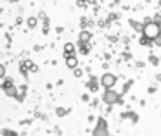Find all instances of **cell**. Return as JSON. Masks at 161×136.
Masks as SVG:
<instances>
[{
    "mask_svg": "<svg viewBox=\"0 0 161 136\" xmlns=\"http://www.w3.org/2000/svg\"><path fill=\"white\" fill-rule=\"evenodd\" d=\"M144 38L146 40H156L159 38V24L158 23H146L142 28Z\"/></svg>",
    "mask_w": 161,
    "mask_h": 136,
    "instance_id": "obj_1",
    "label": "cell"
},
{
    "mask_svg": "<svg viewBox=\"0 0 161 136\" xmlns=\"http://www.w3.org/2000/svg\"><path fill=\"white\" fill-rule=\"evenodd\" d=\"M68 66H69V67H75V66H76V60H75L73 57H69V59H68Z\"/></svg>",
    "mask_w": 161,
    "mask_h": 136,
    "instance_id": "obj_4",
    "label": "cell"
},
{
    "mask_svg": "<svg viewBox=\"0 0 161 136\" xmlns=\"http://www.w3.org/2000/svg\"><path fill=\"white\" fill-rule=\"evenodd\" d=\"M88 38H90V35H88V33H81V40H83V42H87Z\"/></svg>",
    "mask_w": 161,
    "mask_h": 136,
    "instance_id": "obj_5",
    "label": "cell"
},
{
    "mask_svg": "<svg viewBox=\"0 0 161 136\" xmlns=\"http://www.w3.org/2000/svg\"><path fill=\"white\" fill-rule=\"evenodd\" d=\"M104 100H106V103L113 105V103H116V102H118V95H116L114 91H108V93L104 95Z\"/></svg>",
    "mask_w": 161,
    "mask_h": 136,
    "instance_id": "obj_3",
    "label": "cell"
},
{
    "mask_svg": "<svg viewBox=\"0 0 161 136\" xmlns=\"http://www.w3.org/2000/svg\"><path fill=\"white\" fill-rule=\"evenodd\" d=\"M101 83L104 84L106 88H113L116 84V78L113 76V74H104V76H102V79H101Z\"/></svg>",
    "mask_w": 161,
    "mask_h": 136,
    "instance_id": "obj_2",
    "label": "cell"
}]
</instances>
